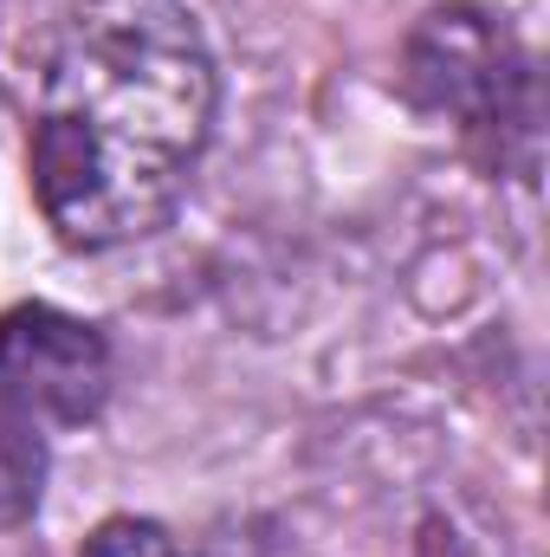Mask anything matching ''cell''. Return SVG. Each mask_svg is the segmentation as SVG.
Here are the masks:
<instances>
[{
  "instance_id": "cell-1",
  "label": "cell",
  "mask_w": 550,
  "mask_h": 557,
  "mask_svg": "<svg viewBox=\"0 0 550 557\" xmlns=\"http://www.w3.org/2000/svg\"><path fill=\"white\" fill-rule=\"evenodd\" d=\"M214 59L188 0H72L33 117V195L78 247L168 227L214 131Z\"/></svg>"
},
{
  "instance_id": "cell-2",
  "label": "cell",
  "mask_w": 550,
  "mask_h": 557,
  "mask_svg": "<svg viewBox=\"0 0 550 557\" xmlns=\"http://www.w3.org/2000/svg\"><path fill=\"white\" fill-rule=\"evenodd\" d=\"M402 85L414 111L447 117L466 137H492L499 156H505V137H518L525 149L538 143V78L505 13H486V7L421 13L402 52Z\"/></svg>"
},
{
  "instance_id": "cell-3",
  "label": "cell",
  "mask_w": 550,
  "mask_h": 557,
  "mask_svg": "<svg viewBox=\"0 0 550 557\" xmlns=\"http://www.w3.org/2000/svg\"><path fill=\"white\" fill-rule=\"evenodd\" d=\"M0 403L39 428H85L111 403V344L59 305H13L0 318Z\"/></svg>"
},
{
  "instance_id": "cell-4",
  "label": "cell",
  "mask_w": 550,
  "mask_h": 557,
  "mask_svg": "<svg viewBox=\"0 0 550 557\" xmlns=\"http://www.w3.org/2000/svg\"><path fill=\"white\" fill-rule=\"evenodd\" d=\"M46 499V434L0 403V532L26 525Z\"/></svg>"
},
{
  "instance_id": "cell-5",
  "label": "cell",
  "mask_w": 550,
  "mask_h": 557,
  "mask_svg": "<svg viewBox=\"0 0 550 557\" xmlns=\"http://www.w3.org/2000/svg\"><path fill=\"white\" fill-rule=\"evenodd\" d=\"M78 557H188L155 519H104Z\"/></svg>"
}]
</instances>
